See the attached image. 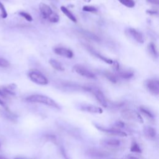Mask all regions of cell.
I'll use <instances>...</instances> for the list:
<instances>
[{
	"instance_id": "1",
	"label": "cell",
	"mask_w": 159,
	"mask_h": 159,
	"mask_svg": "<svg viewBox=\"0 0 159 159\" xmlns=\"http://www.w3.org/2000/svg\"><path fill=\"white\" fill-rule=\"evenodd\" d=\"M25 100L29 102L40 103L58 109H60L59 105L52 98L42 94H33L26 98Z\"/></svg>"
},
{
	"instance_id": "2",
	"label": "cell",
	"mask_w": 159,
	"mask_h": 159,
	"mask_svg": "<svg viewBox=\"0 0 159 159\" xmlns=\"http://www.w3.org/2000/svg\"><path fill=\"white\" fill-rule=\"evenodd\" d=\"M28 76L30 80L35 84L39 85H46L48 83L47 78L37 70L33 69L30 70L29 71Z\"/></svg>"
},
{
	"instance_id": "3",
	"label": "cell",
	"mask_w": 159,
	"mask_h": 159,
	"mask_svg": "<svg viewBox=\"0 0 159 159\" xmlns=\"http://www.w3.org/2000/svg\"><path fill=\"white\" fill-rule=\"evenodd\" d=\"M121 116L123 119L129 120L136 121L139 123L143 124V119L141 115L137 111L132 110L131 109H123L120 112Z\"/></svg>"
},
{
	"instance_id": "4",
	"label": "cell",
	"mask_w": 159,
	"mask_h": 159,
	"mask_svg": "<svg viewBox=\"0 0 159 159\" xmlns=\"http://www.w3.org/2000/svg\"><path fill=\"white\" fill-rule=\"evenodd\" d=\"M73 71L77 74L89 79L96 78V75L82 65L76 64L73 67Z\"/></svg>"
},
{
	"instance_id": "5",
	"label": "cell",
	"mask_w": 159,
	"mask_h": 159,
	"mask_svg": "<svg viewBox=\"0 0 159 159\" xmlns=\"http://www.w3.org/2000/svg\"><path fill=\"white\" fill-rule=\"evenodd\" d=\"M145 86L148 91L153 95L159 94V81L157 79H148L145 81Z\"/></svg>"
},
{
	"instance_id": "6",
	"label": "cell",
	"mask_w": 159,
	"mask_h": 159,
	"mask_svg": "<svg viewBox=\"0 0 159 159\" xmlns=\"http://www.w3.org/2000/svg\"><path fill=\"white\" fill-rule=\"evenodd\" d=\"M95 127L99 130L101 132H103L104 133H106L107 134L111 135H115V136H119V137H127V134L125 132H123L120 130L115 129V128H106V127H103L102 126H100L99 125H96L95 124Z\"/></svg>"
},
{
	"instance_id": "7",
	"label": "cell",
	"mask_w": 159,
	"mask_h": 159,
	"mask_svg": "<svg viewBox=\"0 0 159 159\" xmlns=\"http://www.w3.org/2000/svg\"><path fill=\"white\" fill-rule=\"evenodd\" d=\"M89 92L92 93L93 95L95 96L97 101L101 104V105L104 107L107 106V100L103 94V93L99 89L96 88H91L89 89Z\"/></svg>"
},
{
	"instance_id": "8",
	"label": "cell",
	"mask_w": 159,
	"mask_h": 159,
	"mask_svg": "<svg viewBox=\"0 0 159 159\" xmlns=\"http://www.w3.org/2000/svg\"><path fill=\"white\" fill-rule=\"evenodd\" d=\"M86 154L88 156L94 158H102L108 156V153L106 152L96 148L88 149L86 152Z\"/></svg>"
},
{
	"instance_id": "9",
	"label": "cell",
	"mask_w": 159,
	"mask_h": 159,
	"mask_svg": "<svg viewBox=\"0 0 159 159\" xmlns=\"http://www.w3.org/2000/svg\"><path fill=\"white\" fill-rule=\"evenodd\" d=\"M80 110L93 114H102V109L98 106L91 104H82L80 107Z\"/></svg>"
},
{
	"instance_id": "10",
	"label": "cell",
	"mask_w": 159,
	"mask_h": 159,
	"mask_svg": "<svg viewBox=\"0 0 159 159\" xmlns=\"http://www.w3.org/2000/svg\"><path fill=\"white\" fill-rule=\"evenodd\" d=\"M53 52L55 53L68 58H71L73 57V52L66 48L65 47H55L53 48Z\"/></svg>"
},
{
	"instance_id": "11",
	"label": "cell",
	"mask_w": 159,
	"mask_h": 159,
	"mask_svg": "<svg viewBox=\"0 0 159 159\" xmlns=\"http://www.w3.org/2000/svg\"><path fill=\"white\" fill-rule=\"evenodd\" d=\"M127 32L135 40H136L138 43H143L144 42L143 37L141 32L137 30L134 28H129L127 29Z\"/></svg>"
},
{
	"instance_id": "12",
	"label": "cell",
	"mask_w": 159,
	"mask_h": 159,
	"mask_svg": "<svg viewBox=\"0 0 159 159\" xmlns=\"http://www.w3.org/2000/svg\"><path fill=\"white\" fill-rule=\"evenodd\" d=\"M39 10L41 12V14L44 19H48V17L53 13V11L50 7L49 6H48L46 4H44L43 2H41L39 4Z\"/></svg>"
},
{
	"instance_id": "13",
	"label": "cell",
	"mask_w": 159,
	"mask_h": 159,
	"mask_svg": "<svg viewBox=\"0 0 159 159\" xmlns=\"http://www.w3.org/2000/svg\"><path fill=\"white\" fill-rule=\"evenodd\" d=\"M143 134L144 135L150 140H153L155 139L157 136V132L156 130L149 125H146L143 127Z\"/></svg>"
},
{
	"instance_id": "14",
	"label": "cell",
	"mask_w": 159,
	"mask_h": 159,
	"mask_svg": "<svg viewBox=\"0 0 159 159\" xmlns=\"http://www.w3.org/2000/svg\"><path fill=\"white\" fill-rule=\"evenodd\" d=\"M101 143L105 147L116 148L120 145V141L117 139H107L101 141Z\"/></svg>"
},
{
	"instance_id": "15",
	"label": "cell",
	"mask_w": 159,
	"mask_h": 159,
	"mask_svg": "<svg viewBox=\"0 0 159 159\" xmlns=\"http://www.w3.org/2000/svg\"><path fill=\"white\" fill-rule=\"evenodd\" d=\"M86 48H88V50H89V52L90 53H91L93 55H94V56H96V57H98V58L101 59L102 61H104L105 63H107V64H109V65H112V62H113V60H111V59H110V58H107V57H105L102 56V55H101L100 53H99L98 52H97L96 51H95L93 48H91V47H89V46H88V45L86 46Z\"/></svg>"
},
{
	"instance_id": "16",
	"label": "cell",
	"mask_w": 159,
	"mask_h": 159,
	"mask_svg": "<svg viewBox=\"0 0 159 159\" xmlns=\"http://www.w3.org/2000/svg\"><path fill=\"white\" fill-rule=\"evenodd\" d=\"M0 114L6 119L14 121L17 119V116L11 112L8 109H3L0 110Z\"/></svg>"
},
{
	"instance_id": "17",
	"label": "cell",
	"mask_w": 159,
	"mask_h": 159,
	"mask_svg": "<svg viewBox=\"0 0 159 159\" xmlns=\"http://www.w3.org/2000/svg\"><path fill=\"white\" fill-rule=\"evenodd\" d=\"M49 63L50 64V65L52 66L53 68H54L55 70H56L57 71H64V70H65L64 67L61 64V63H60L58 60H57L55 59L51 58L49 60Z\"/></svg>"
},
{
	"instance_id": "18",
	"label": "cell",
	"mask_w": 159,
	"mask_h": 159,
	"mask_svg": "<svg viewBox=\"0 0 159 159\" xmlns=\"http://www.w3.org/2000/svg\"><path fill=\"white\" fill-rule=\"evenodd\" d=\"M60 10L61 11V12H62L70 20H71L72 22H76L77 20H76L75 16L66 7H65V6H61L60 7Z\"/></svg>"
},
{
	"instance_id": "19",
	"label": "cell",
	"mask_w": 159,
	"mask_h": 159,
	"mask_svg": "<svg viewBox=\"0 0 159 159\" xmlns=\"http://www.w3.org/2000/svg\"><path fill=\"white\" fill-rule=\"evenodd\" d=\"M16 88V85L14 84H10L2 88V90L7 95H15L14 89Z\"/></svg>"
},
{
	"instance_id": "20",
	"label": "cell",
	"mask_w": 159,
	"mask_h": 159,
	"mask_svg": "<svg viewBox=\"0 0 159 159\" xmlns=\"http://www.w3.org/2000/svg\"><path fill=\"white\" fill-rule=\"evenodd\" d=\"M117 76L123 79H130L134 76V73L130 71H117Z\"/></svg>"
},
{
	"instance_id": "21",
	"label": "cell",
	"mask_w": 159,
	"mask_h": 159,
	"mask_svg": "<svg viewBox=\"0 0 159 159\" xmlns=\"http://www.w3.org/2000/svg\"><path fill=\"white\" fill-rule=\"evenodd\" d=\"M104 75L105 76V77L109 80L110 81L111 83H116L117 81V76L116 75H114V73L108 71H104L103 72Z\"/></svg>"
},
{
	"instance_id": "22",
	"label": "cell",
	"mask_w": 159,
	"mask_h": 159,
	"mask_svg": "<svg viewBox=\"0 0 159 159\" xmlns=\"http://www.w3.org/2000/svg\"><path fill=\"white\" fill-rule=\"evenodd\" d=\"M139 110L141 113H142L145 117H147L148 119L153 120L154 119V116L153 114L147 109L143 107H140Z\"/></svg>"
},
{
	"instance_id": "23",
	"label": "cell",
	"mask_w": 159,
	"mask_h": 159,
	"mask_svg": "<svg viewBox=\"0 0 159 159\" xmlns=\"http://www.w3.org/2000/svg\"><path fill=\"white\" fill-rule=\"evenodd\" d=\"M130 150L132 152H134L135 153H142V149H141L140 147L135 141L132 142L130 148Z\"/></svg>"
},
{
	"instance_id": "24",
	"label": "cell",
	"mask_w": 159,
	"mask_h": 159,
	"mask_svg": "<svg viewBox=\"0 0 159 159\" xmlns=\"http://www.w3.org/2000/svg\"><path fill=\"white\" fill-rule=\"evenodd\" d=\"M122 5L129 7L132 8L135 6V2L133 0H118Z\"/></svg>"
},
{
	"instance_id": "25",
	"label": "cell",
	"mask_w": 159,
	"mask_h": 159,
	"mask_svg": "<svg viewBox=\"0 0 159 159\" xmlns=\"http://www.w3.org/2000/svg\"><path fill=\"white\" fill-rule=\"evenodd\" d=\"M148 50L149 52L151 53V54L155 57V58L158 57V52L157 50V48L155 47V45L153 43L151 42L149 45H148Z\"/></svg>"
},
{
	"instance_id": "26",
	"label": "cell",
	"mask_w": 159,
	"mask_h": 159,
	"mask_svg": "<svg viewBox=\"0 0 159 159\" xmlns=\"http://www.w3.org/2000/svg\"><path fill=\"white\" fill-rule=\"evenodd\" d=\"M86 37H87L89 39H91L93 40H95V41H99L100 39H99V37L98 36H96V35H94V34L91 33V32H85V31H83L82 32Z\"/></svg>"
},
{
	"instance_id": "27",
	"label": "cell",
	"mask_w": 159,
	"mask_h": 159,
	"mask_svg": "<svg viewBox=\"0 0 159 159\" xmlns=\"http://www.w3.org/2000/svg\"><path fill=\"white\" fill-rule=\"evenodd\" d=\"M47 19L51 22H57L59 20V16L55 12H53V13L48 17Z\"/></svg>"
},
{
	"instance_id": "28",
	"label": "cell",
	"mask_w": 159,
	"mask_h": 159,
	"mask_svg": "<svg viewBox=\"0 0 159 159\" xmlns=\"http://www.w3.org/2000/svg\"><path fill=\"white\" fill-rule=\"evenodd\" d=\"M0 11H1V16L3 19H6L7 16V11L4 7V6L2 4V2H0Z\"/></svg>"
},
{
	"instance_id": "29",
	"label": "cell",
	"mask_w": 159,
	"mask_h": 159,
	"mask_svg": "<svg viewBox=\"0 0 159 159\" xmlns=\"http://www.w3.org/2000/svg\"><path fill=\"white\" fill-rule=\"evenodd\" d=\"M83 11L86 12H94L97 11V9L92 6H84L82 8Z\"/></svg>"
},
{
	"instance_id": "30",
	"label": "cell",
	"mask_w": 159,
	"mask_h": 159,
	"mask_svg": "<svg viewBox=\"0 0 159 159\" xmlns=\"http://www.w3.org/2000/svg\"><path fill=\"white\" fill-rule=\"evenodd\" d=\"M19 14L20 16H22V17H24L25 20H27V21H29V22H31V21H32V16L29 14H28V13H27V12H19Z\"/></svg>"
},
{
	"instance_id": "31",
	"label": "cell",
	"mask_w": 159,
	"mask_h": 159,
	"mask_svg": "<svg viewBox=\"0 0 159 159\" xmlns=\"http://www.w3.org/2000/svg\"><path fill=\"white\" fill-rule=\"evenodd\" d=\"M9 62L5 58L0 57V66L2 68H7L9 66Z\"/></svg>"
},
{
	"instance_id": "32",
	"label": "cell",
	"mask_w": 159,
	"mask_h": 159,
	"mask_svg": "<svg viewBox=\"0 0 159 159\" xmlns=\"http://www.w3.org/2000/svg\"><path fill=\"white\" fill-rule=\"evenodd\" d=\"M60 153H61V155H62V157H63V158L64 159H71V158L68 157V155L67 154V153H66V152L65 148H64L63 146H61V147H60Z\"/></svg>"
},
{
	"instance_id": "33",
	"label": "cell",
	"mask_w": 159,
	"mask_h": 159,
	"mask_svg": "<svg viewBox=\"0 0 159 159\" xmlns=\"http://www.w3.org/2000/svg\"><path fill=\"white\" fill-rule=\"evenodd\" d=\"M124 126H125V124H124V122H122V121H117V122H116L114 124L113 128H115V129L120 130V129L124 128Z\"/></svg>"
},
{
	"instance_id": "34",
	"label": "cell",
	"mask_w": 159,
	"mask_h": 159,
	"mask_svg": "<svg viewBox=\"0 0 159 159\" xmlns=\"http://www.w3.org/2000/svg\"><path fill=\"white\" fill-rule=\"evenodd\" d=\"M112 64L113 65L114 70H115L116 72L119 71V62H117V61L115 60V61H113Z\"/></svg>"
},
{
	"instance_id": "35",
	"label": "cell",
	"mask_w": 159,
	"mask_h": 159,
	"mask_svg": "<svg viewBox=\"0 0 159 159\" xmlns=\"http://www.w3.org/2000/svg\"><path fill=\"white\" fill-rule=\"evenodd\" d=\"M147 2L153 4H156L158 5L159 4V1L158 0H146Z\"/></svg>"
},
{
	"instance_id": "36",
	"label": "cell",
	"mask_w": 159,
	"mask_h": 159,
	"mask_svg": "<svg viewBox=\"0 0 159 159\" xmlns=\"http://www.w3.org/2000/svg\"><path fill=\"white\" fill-rule=\"evenodd\" d=\"M7 94L4 93V91L2 90V88H0V96H1L3 98H7Z\"/></svg>"
},
{
	"instance_id": "37",
	"label": "cell",
	"mask_w": 159,
	"mask_h": 159,
	"mask_svg": "<svg viewBox=\"0 0 159 159\" xmlns=\"http://www.w3.org/2000/svg\"><path fill=\"white\" fill-rule=\"evenodd\" d=\"M146 12H147V14H152V15L157 14H158V12H157V11H152V10H147Z\"/></svg>"
},
{
	"instance_id": "38",
	"label": "cell",
	"mask_w": 159,
	"mask_h": 159,
	"mask_svg": "<svg viewBox=\"0 0 159 159\" xmlns=\"http://www.w3.org/2000/svg\"><path fill=\"white\" fill-rule=\"evenodd\" d=\"M0 105L2 106H5V104L4 102V101L0 98Z\"/></svg>"
},
{
	"instance_id": "39",
	"label": "cell",
	"mask_w": 159,
	"mask_h": 159,
	"mask_svg": "<svg viewBox=\"0 0 159 159\" xmlns=\"http://www.w3.org/2000/svg\"><path fill=\"white\" fill-rule=\"evenodd\" d=\"M128 158H129V159H138L137 157H134V156H131V155L129 156Z\"/></svg>"
},
{
	"instance_id": "40",
	"label": "cell",
	"mask_w": 159,
	"mask_h": 159,
	"mask_svg": "<svg viewBox=\"0 0 159 159\" xmlns=\"http://www.w3.org/2000/svg\"><path fill=\"white\" fill-rule=\"evenodd\" d=\"M83 1H84L85 2H91V0H83Z\"/></svg>"
},
{
	"instance_id": "41",
	"label": "cell",
	"mask_w": 159,
	"mask_h": 159,
	"mask_svg": "<svg viewBox=\"0 0 159 159\" xmlns=\"http://www.w3.org/2000/svg\"><path fill=\"white\" fill-rule=\"evenodd\" d=\"M0 159H7V158L4 157H2V156H1V155H0Z\"/></svg>"
},
{
	"instance_id": "42",
	"label": "cell",
	"mask_w": 159,
	"mask_h": 159,
	"mask_svg": "<svg viewBox=\"0 0 159 159\" xmlns=\"http://www.w3.org/2000/svg\"><path fill=\"white\" fill-rule=\"evenodd\" d=\"M14 159H24V158H16Z\"/></svg>"
},
{
	"instance_id": "43",
	"label": "cell",
	"mask_w": 159,
	"mask_h": 159,
	"mask_svg": "<svg viewBox=\"0 0 159 159\" xmlns=\"http://www.w3.org/2000/svg\"><path fill=\"white\" fill-rule=\"evenodd\" d=\"M0 147H1V143H0Z\"/></svg>"
}]
</instances>
